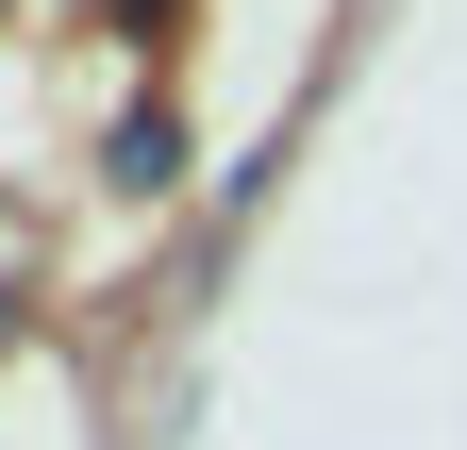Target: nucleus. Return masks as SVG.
<instances>
[{"label":"nucleus","mask_w":467,"mask_h":450,"mask_svg":"<svg viewBox=\"0 0 467 450\" xmlns=\"http://www.w3.org/2000/svg\"><path fill=\"white\" fill-rule=\"evenodd\" d=\"M167 167H184V134H167L150 100H134V118H117V184H167Z\"/></svg>","instance_id":"1"}]
</instances>
